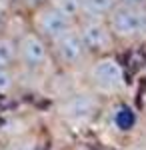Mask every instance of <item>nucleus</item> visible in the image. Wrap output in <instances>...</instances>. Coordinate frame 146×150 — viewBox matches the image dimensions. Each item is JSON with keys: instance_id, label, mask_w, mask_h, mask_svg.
<instances>
[{"instance_id": "obj_2", "label": "nucleus", "mask_w": 146, "mask_h": 150, "mask_svg": "<svg viewBox=\"0 0 146 150\" xmlns=\"http://www.w3.org/2000/svg\"><path fill=\"white\" fill-rule=\"evenodd\" d=\"M16 46H18V66L16 68L20 74L36 76L54 66L50 42H46L40 34H36L30 26H26L16 36Z\"/></svg>"}, {"instance_id": "obj_14", "label": "nucleus", "mask_w": 146, "mask_h": 150, "mask_svg": "<svg viewBox=\"0 0 146 150\" xmlns=\"http://www.w3.org/2000/svg\"><path fill=\"white\" fill-rule=\"evenodd\" d=\"M118 4H126V6H136V8H146V0H118Z\"/></svg>"}, {"instance_id": "obj_7", "label": "nucleus", "mask_w": 146, "mask_h": 150, "mask_svg": "<svg viewBox=\"0 0 146 150\" xmlns=\"http://www.w3.org/2000/svg\"><path fill=\"white\" fill-rule=\"evenodd\" d=\"M28 26L32 28L36 34H40L46 42L56 40L60 34H64L68 30L76 28L78 22L72 20L70 16H66L64 12H60L54 4H44L40 8H36L34 12H30L28 16Z\"/></svg>"}, {"instance_id": "obj_1", "label": "nucleus", "mask_w": 146, "mask_h": 150, "mask_svg": "<svg viewBox=\"0 0 146 150\" xmlns=\"http://www.w3.org/2000/svg\"><path fill=\"white\" fill-rule=\"evenodd\" d=\"M82 74H84L86 88L92 90L96 96H100L102 100L120 96L128 88L124 66L116 58V54L92 58L88 62V66L82 70Z\"/></svg>"}, {"instance_id": "obj_9", "label": "nucleus", "mask_w": 146, "mask_h": 150, "mask_svg": "<svg viewBox=\"0 0 146 150\" xmlns=\"http://www.w3.org/2000/svg\"><path fill=\"white\" fill-rule=\"evenodd\" d=\"M116 6L118 0H82V18H108Z\"/></svg>"}, {"instance_id": "obj_10", "label": "nucleus", "mask_w": 146, "mask_h": 150, "mask_svg": "<svg viewBox=\"0 0 146 150\" xmlns=\"http://www.w3.org/2000/svg\"><path fill=\"white\" fill-rule=\"evenodd\" d=\"M20 72L18 68H0V98H10L16 94L20 86Z\"/></svg>"}, {"instance_id": "obj_8", "label": "nucleus", "mask_w": 146, "mask_h": 150, "mask_svg": "<svg viewBox=\"0 0 146 150\" xmlns=\"http://www.w3.org/2000/svg\"><path fill=\"white\" fill-rule=\"evenodd\" d=\"M18 66V46L16 36L10 32H0V68Z\"/></svg>"}, {"instance_id": "obj_11", "label": "nucleus", "mask_w": 146, "mask_h": 150, "mask_svg": "<svg viewBox=\"0 0 146 150\" xmlns=\"http://www.w3.org/2000/svg\"><path fill=\"white\" fill-rule=\"evenodd\" d=\"M50 4H54L60 12H64L72 20L80 22L82 18V0H50Z\"/></svg>"}, {"instance_id": "obj_13", "label": "nucleus", "mask_w": 146, "mask_h": 150, "mask_svg": "<svg viewBox=\"0 0 146 150\" xmlns=\"http://www.w3.org/2000/svg\"><path fill=\"white\" fill-rule=\"evenodd\" d=\"M50 0H16V4H18V8L22 10V14H30V12H34L36 8H40V6H44V4H48Z\"/></svg>"}, {"instance_id": "obj_12", "label": "nucleus", "mask_w": 146, "mask_h": 150, "mask_svg": "<svg viewBox=\"0 0 146 150\" xmlns=\"http://www.w3.org/2000/svg\"><path fill=\"white\" fill-rule=\"evenodd\" d=\"M0 150H38V140L32 134H22L8 140Z\"/></svg>"}, {"instance_id": "obj_4", "label": "nucleus", "mask_w": 146, "mask_h": 150, "mask_svg": "<svg viewBox=\"0 0 146 150\" xmlns=\"http://www.w3.org/2000/svg\"><path fill=\"white\" fill-rule=\"evenodd\" d=\"M50 52H52V60L54 66L64 72H74V70H82L88 66L92 56L82 42V36L78 32V26L68 30L64 34H60L56 40L50 42Z\"/></svg>"}, {"instance_id": "obj_3", "label": "nucleus", "mask_w": 146, "mask_h": 150, "mask_svg": "<svg viewBox=\"0 0 146 150\" xmlns=\"http://www.w3.org/2000/svg\"><path fill=\"white\" fill-rule=\"evenodd\" d=\"M106 20L118 46H146V8L118 4Z\"/></svg>"}, {"instance_id": "obj_6", "label": "nucleus", "mask_w": 146, "mask_h": 150, "mask_svg": "<svg viewBox=\"0 0 146 150\" xmlns=\"http://www.w3.org/2000/svg\"><path fill=\"white\" fill-rule=\"evenodd\" d=\"M100 106H102L100 96H96L92 90L84 88V90L72 92L66 98H62L60 106H58V114L68 124L84 126L100 112Z\"/></svg>"}, {"instance_id": "obj_5", "label": "nucleus", "mask_w": 146, "mask_h": 150, "mask_svg": "<svg viewBox=\"0 0 146 150\" xmlns=\"http://www.w3.org/2000/svg\"><path fill=\"white\" fill-rule=\"evenodd\" d=\"M78 32L92 58L116 54L120 48L106 18H82L78 22Z\"/></svg>"}]
</instances>
